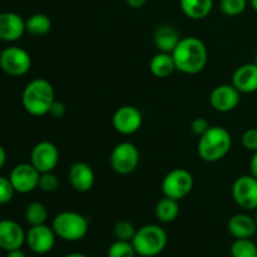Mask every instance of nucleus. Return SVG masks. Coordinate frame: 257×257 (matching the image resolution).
<instances>
[{"mask_svg": "<svg viewBox=\"0 0 257 257\" xmlns=\"http://www.w3.org/2000/svg\"><path fill=\"white\" fill-rule=\"evenodd\" d=\"M176 69L183 74L195 75L205 69L208 60V52L205 43L196 37L181 38L177 47L171 53Z\"/></svg>", "mask_w": 257, "mask_h": 257, "instance_id": "1", "label": "nucleus"}, {"mask_svg": "<svg viewBox=\"0 0 257 257\" xmlns=\"http://www.w3.org/2000/svg\"><path fill=\"white\" fill-rule=\"evenodd\" d=\"M55 100V92L52 83L44 78L33 79L25 85L22 94L24 109L34 117L49 114L50 107Z\"/></svg>", "mask_w": 257, "mask_h": 257, "instance_id": "2", "label": "nucleus"}, {"mask_svg": "<svg viewBox=\"0 0 257 257\" xmlns=\"http://www.w3.org/2000/svg\"><path fill=\"white\" fill-rule=\"evenodd\" d=\"M232 147V137L226 128L211 125L198 140L197 152L202 161L215 163L225 158Z\"/></svg>", "mask_w": 257, "mask_h": 257, "instance_id": "3", "label": "nucleus"}, {"mask_svg": "<svg viewBox=\"0 0 257 257\" xmlns=\"http://www.w3.org/2000/svg\"><path fill=\"white\" fill-rule=\"evenodd\" d=\"M52 227L57 237L69 242H75L87 236L89 221L74 211H63L53 218Z\"/></svg>", "mask_w": 257, "mask_h": 257, "instance_id": "4", "label": "nucleus"}, {"mask_svg": "<svg viewBox=\"0 0 257 257\" xmlns=\"http://www.w3.org/2000/svg\"><path fill=\"white\" fill-rule=\"evenodd\" d=\"M167 233L158 225H146L137 230L132 240L137 255L156 257L163 252L167 246Z\"/></svg>", "mask_w": 257, "mask_h": 257, "instance_id": "5", "label": "nucleus"}, {"mask_svg": "<svg viewBox=\"0 0 257 257\" xmlns=\"http://www.w3.org/2000/svg\"><path fill=\"white\" fill-rule=\"evenodd\" d=\"M193 176L185 168H175L165 176L162 181V192L166 197L181 201L193 190Z\"/></svg>", "mask_w": 257, "mask_h": 257, "instance_id": "6", "label": "nucleus"}, {"mask_svg": "<svg viewBox=\"0 0 257 257\" xmlns=\"http://www.w3.org/2000/svg\"><path fill=\"white\" fill-rule=\"evenodd\" d=\"M140 151L132 142H120L110 152L109 163L118 175H131L140 165Z\"/></svg>", "mask_w": 257, "mask_h": 257, "instance_id": "7", "label": "nucleus"}, {"mask_svg": "<svg viewBox=\"0 0 257 257\" xmlns=\"http://www.w3.org/2000/svg\"><path fill=\"white\" fill-rule=\"evenodd\" d=\"M0 68L10 77H22L32 68V57L20 47H8L2 50Z\"/></svg>", "mask_w": 257, "mask_h": 257, "instance_id": "8", "label": "nucleus"}, {"mask_svg": "<svg viewBox=\"0 0 257 257\" xmlns=\"http://www.w3.org/2000/svg\"><path fill=\"white\" fill-rule=\"evenodd\" d=\"M236 205L246 211L257 210V178L251 175L240 176L231 188Z\"/></svg>", "mask_w": 257, "mask_h": 257, "instance_id": "9", "label": "nucleus"}, {"mask_svg": "<svg viewBox=\"0 0 257 257\" xmlns=\"http://www.w3.org/2000/svg\"><path fill=\"white\" fill-rule=\"evenodd\" d=\"M40 172L32 163H19L12 170L9 180L18 193H30L38 188Z\"/></svg>", "mask_w": 257, "mask_h": 257, "instance_id": "10", "label": "nucleus"}, {"mask_svg": "<svg viewBox=\"0 0 257 257\" xmlns=\"http://www.w3.org/2000/svg\"><path fill=\"white\" fill-rule=\"evenodd\" d=\"M55 238H57V235L53 227H49L44 223V225L30 226L25 235V243L34 253L45 255L53 250L55 245Z\"/></svg>", "mask_w": 257, "mask_h": 257, "instance_id": "11", "label": "nucleus"}, {"mask_svg": "<svg viewBox=\"0 0 257 257\" xmlns=\"http://www.w3.org/2000/svg\"><path fill=\"white\" fill-rule=\"evenodd\" d=\"M30 163L40 173L52 172L59 163V151L54 143L42 141L33 147L30 153Z\"/></svg>", "mask_w": 257, "mask_h": 257, "instance_id": "12", "label": "nucleus"}, {"mask_svg": "<svg viewBox=\"0 0 257 257\" xmlns=\"http://www.w3.org/2000/svg\"><path fill=\"white\" fill-rule=\"evenodd\" d=\"M142 112L133 105H122L115 110L112 118L114 130L123 136L135 135L142 127Z\"/></svg>", "mask_w": 257, "mask_h": 257, "instance_id": "13", "label": "nucleus"}, {"mask_svg": "<svg viewBox=\"0 0 257 257\" xmlns=\"http://www.w3.org/2000/svg\"><path fill=\"white\" fill-rule=\"evenodd\" d=\"M241 93L232 84L217 85L210 93V104L216 112H232L240 104Z\"/></svg>", "mask_w": 257, "mask_h": 257, "instance_id": "14", "label": "nucleus"}, {"mask_svg": "<svg viewBox=\"0 0 257 257\" xmlns=\"http://www.w3.org/2000/svg\"><path fill=\"white\" fill-rule=\"evenodd\" d=\"M25 235L22 226L13 220H0V248L8 251L22 248L25 243Z\"/></svg>", "mask_w": 257, "mask_h": 257, "instance_id": "15", "label": "nucleus"}, {"mask_svg": "<svg viewBox=\"0 0 257 257\" xmlns=\"http://www.w3.org/2000/svg\"><path fill=\"white\" fill-rule=\"evenodd\" d=\"M27 32L25 20L17 13L7 12L0 14V40L17 42Z\"/></svg>", "mask_w": 257, "mask_h": 257, "instance_id": "16", "label": "nucleus"}, {"mask_svg": "<svg viewBox=\"0 0 257 257\" xmlns=\"http://www.w3.org/2000/svg\"><path fill=\"white\" fill-rule=\"evenodd\" d=\"M68 180L77 192L85 193L92 190L95 176L92 167L85 162H75L70 166Z\"/></svg>", "mask_w": 257, "mask_h": 257, "instance_id": "17", "label": "nucleus"}, {"mask_svg": "<svg viewBox=\"0 0 257 257\" xmlns=\"http://www.w3.org/2000/svg\"><path fill=\"white\" fill-rule=\"evenodd\" d=\"M231 84L240 93L257 92V65L255 63L242 64L233 72Z\"/></svg>", "mask_w": 257, "mask_h": 257, "instance_id": "18", "label": "nucleus"}, {"mask_svg": "<svg viewBox=\"0 0 257 257\" xmlns=\"http://www.w3.org/2000/svg\"><path fill=\"white\" fill-rule=\"evenodd\" d=\"M227 230L233 238H252L257 233V222L250 215L236 213L228 220Z\"/></svg>", "mask_w": 257, "mask_h": 257, "instance_id": "19", "label": "nucleus"}, {"mask_svg": "<svg viewBox=\"0 0 257 257\" xmlns=\"http://www.w3.org/2000/svg\"><path fill=\"white\" fill-rule=\"evenodd\" d=\"M181 40L177 30L171 25H161L156 29L153 42L157 49L163 53H172Z\"/></svg>", "mask_w": 257, "mask_h": 257, "instance_id": "20", "label": "nucleus"}, {"mask_svg": "<svg viewBox=\"0 0 257 257\" xmlns=\"http://www.w3.org/2000/svg\"><path fill=\"white\" fill-rule=\"evenodd\" d=\"M183 14L192 20L205 19L213 8V0H180Z\"/></svg>", "mask_w": 257, "mask_h": 257, "instance_id": "21", "label": "nucleus"}, {"mask_svg": "<svg viewBox=\"0 0 257 257\" xmlns=\"http://www.w3.org/2000/svg\"><path fill=\"white\" fill-rule=\"evenodd\" d=\"M150 70L157 78L170 77L175 70H177L172 54L158 52L157 54L153 55L152 59L150 60Z\"/></svg>", "mask_w": 257, "mask_h": 257, "instance_id": "22", "label": "nucleus"}, {"mask_svg": "<svg viewBox=\"0 0 257 257\" xmlns=\"http://www.w3.org/2000/svg\"><path fill=\"white\" fill-rule=\"evenodd\" d=\"M155 215L160 222L170 223L173 222L180 215V205L177 200L170 197L161 198L155 207Z\"/></svg>", "mask_w": 257, "mask_h": 257, "instance_id": "23", "label": "nucleus"}, {"mask_svg": "<svg viewBox=\"0 0 257 257\" xmlns=\"http://www.w3.org/2000/svg\"><path fill=\"white\" fill-rule=\"evenodd\" d=\"M25 29L29 34L35 35V37H42V35L48 34L52 29V20L48 15L43 13H37L33 14L25 20Z\"/></svg>", "mask_w": 257, "mask_h": 257, "instance_id": "24", "label": "nucleus"}, {"mask_svg": "<svg viewBox=\"0 0 257 257\" xmlns=\"http://www.w3.org/2000/svg\"><path fill=\"white\" fill-rule=\"evenodd\" d=\"M24 217L30 226L44 225L48 220V208L42 202H32L25 208Z\"/></svg>", "mask_w": 257, "mask_h": 257, "instance_id": "25", "label": "nucleus"}, {"mask_svg": "<svg viewBox=\"0 0 257 257\" xmlns=\"http://www.w3.org/2000/svg\"><path fill=\"white\" fill-rule=\"evenodd\" d=\"M230 253L232 257H257V245L251 238H235Z\"/></svg>", "mask_w": 257, "mask_h": 257, "instance_id": "26", "label": "nucleus"}, {"mask_svg": "<svg viewBox=\"0 0 257 257\" xmlns=\"http://www.w3.org/2000/svg\"><path fill=\"white\" fill-rule=\"evenodd\" d=\"M135 247H133L131 241H120L115 240L112 245L109 246L107 252V257H136Z\"/></svg>", "mask_w": 257, "mask_h": 257, "instance_id": "27", "label": "nucleus"}, {"mask_svg": "<svg viewBox=\"0 0 257 257\" xmlns=\"http://www.w3.org/2000/svg\"><path fill=\"white\" fill-rule=\"evenodd\" d=\"M136 232H137V228L135 227L132 222L127 220L118 221V222H115L114 227H113V235H114L115 240L131 241L132 242Z\"/></svg>", "mask_w": 257, "mask_h": 257, "instance_id": "28", "label": "nucleus"}, {"mask_svg": "<svg viewBox=\"0 0 257 257\" xmlns=\"http://www.w3.org/2000/svg\"><path fill=\"white\" fill-rule=\"evenodd\" d=\"M221 12L227 17H237L247 8V0H221Z\"/></svg>", "mask_w": 257, "mask_h": 257, "instance_id": "29", "label": "nucleus"}, {"mask_svg": "<svg viewBox=\"0 0 257 257\" xmlns=\"http://www.w3.org/2000/svg\"><path fill=\"white\" fill-rule=\"evenodd\" d=\"M60 182L59 178L52 172H44L40 173L39 177V185H38V188L42 190L43 192L45 193H53L59 188Z\"/></svg>", "mask_w": 257, "mask_h": 257, "instance_id": "30", "label": "nucleus"}, {"mask_svg": "<svg viewBox=\"0 0 257 257\" xmlns=\"http://www.w3.org/2000/svg\"><path fill=\"white\" fill-rule=\"evenodd\" d=\"M15 190L10 182L9 177L0 176V205H7L14 197Z\"/></svg>", "mask_w": 257, "mask_h": 257, "instance_id": "31", "label": "nucleus"}, {"mask_svg": "<svg viewBox=\"0 0 257 257\" xmlns=\"http://www.w3.org/2000/svg\"><path fill=\"white\" fill-rule=\"evenodd\" d=\"M241 142L242 146L247 151L251 152H256L257 151V128H248L243 132L242 137H241Z\"/></svg>", "mask_w": 257, "mask_h": 257, "instance_id": "32", "label": "nucleus"}, {"mask_svg": "<svg viewBox=\"0 0 257 257\" xmlns=\"http://www.w3.org/2000/svg\"><path fill=\"white\" fill-rule=\"evenodd\" d=\"M210 122L203 117L196 118V119H193L192 123H191V131H192L193 135L197 136V137H201L202 135H205V133L210 130Z\"/></svg>", "mask_w": 257, "mask_h": 257, "instance_id": "33", "label": "nucleus"}, {"mask_svg": "<svg viewBox=\"0 0 257 257\" xmlns=\"http://www.w3.org/2000/svg\"><path fill=\"white\" fill-rule=\"evenodd\" d=\"M65 113H67V107H65L64 103L62 100H57L55 99L53 102L52 107H50L49 114L52 115L53 118H62L64 117Z\"/></svg>", "mask_w": 257, "mask_h": 257, "instance_id": "34", "label": "nucleus"}, {"mask_svg": "<svg viewBox=\"0 0 257 257\" xmlns=\"http://www.w3.org/2000/svg\"><path fill=\"white\" fill-rule=\"evenodd\" d=\"M250 175L257 178V151L253 152L252 157L250 160Z\"/></svg>", "mask_w": 257, "mask_h": 257, "instance_id": "35", "label": "nucleus"}, {"mask_svg": "<svg viewBox=\"0 0 257 257\" xmlns=\"http://www.w3.org/2000/svg\"><path fill=\"white\" fill-rule=\"evenodd\" d=\"M148 0H125L128 7L133 8V9H140V8H143L146 4H147Z\"/></svg>", "mask_w": 257, "mask_h": 257, "instance_id": "36", "label": "nucleus"}, {"mask_svg": "<svg viewBox=\"0 0 257 257\" xmlns=\"http://www.w3.org/2000/svg\"><path fill=\"white\" fill-rule=\"evenodd\" d=\"M7 162V152H5V148L0 145V170L5 166Z\"/></svg>", "mask_w": 257, "mask_h": 257, "instance_id": "37", "label": "nucleus"}, {"mask_svg": "<svg viewBox=\"0 0 257 257\" xmlns=\"http://www.w3.org/2000/svg\"><path fill=\"white\" fill-rule=\"evenodd\" d=\"M7 257H27L24 252H23L20 248L18 250H12V251H8V255Z\"/></svg>", "mask_w": 257, "mask_h": 257, "instance_id": "38", "label": "nucleus"}, {"mask_svg": "<svg viewBox=\"0 0 257 257\" xmlns=\"http://www.w3.org/2000/svg\"><path fill=\"white\" fill-rule=\"evenodd\" d=\"M64 257H88V256H87V255H84V253L72 252V253H68V255H65Z\"/></svg>", "mask_w": 257, "mask_h": 257, "instance_id": "39", "label": "nucleus"}, {"mask_svg": "<svg viewBox=\"0 0 257 257\" xmlns=\"http://www.w3.org/2000/svg\"><path fill=\"white\" fill-rule=\"evenodd\" d=\"M251 7L253 8L255 12H257V0H251Z\"/></svg>", "mask_w": 257, "mask_h": 257, "instance_id": "40", "label": "nucleus"}, {"mask_svg": "<svg viewBox=\"0 0 257 257\" xmlns=\"http://www.w3.org/2000/svg\"><path fill=\"white\" fill-rule=\"evenodd\" d=\"M253 63H255V64L257 65V52H256V54H255V60H253Z\"/></svg>", "mask_w": 257, "mask_h": 257, "instance_id": "41", "label": "nucleus"}, {"mask_svg": "<svg viewBox=\"0 0 257 257\" xmlns=\"http://www.w3.org/2000/svg\"><path fill=\"white\" fill-rule=\"evenodd\" d=\"M255 220H256V222H257V210H256V213H255Z\"/></svg>", "mask_w": 257, "mask_h": 257, "instance_id": "42", "label": "nucleus"}, {"mask_svg": "<svg viewBox=\"0 0 257 257\" xmlns=\"http://www.w3.org/2000/svg\"><path fill=\"white\" fill-rule=\"evenodd\" d=\"M255 242H256V245H257V233H256V238H255Z\"/></svg>", "mask_w": 257, "mask_h": 257, "instance_id": "43", "label": "nucleus"}, {"mask_svg": "<svg viewBox=\"0 0 257 257\" xmlns=\"http://www.w3.org/2000/svg\"><path fill=\"white\" fill-rule=\"evenodd\" d=\"M0 57H2V49H0Z\"/></svg>", "mask_w": 257, "mask_h": 257, "instance_id": "44", "label": "nucleus"}]
</instances>
